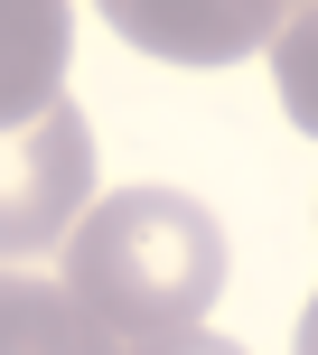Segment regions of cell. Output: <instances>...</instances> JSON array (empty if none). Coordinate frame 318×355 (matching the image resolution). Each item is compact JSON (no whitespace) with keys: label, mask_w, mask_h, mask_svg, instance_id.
<instances>
[{"label":"cell","mask_w":318,"mask_h":355,"mask_svg":"<svg viewBox=\"0 0 318 355\" xmlns=\"http://www.w3.org/2000/svg\"><path fill=\"white\" fill-rule=\"evenodd\" d=\"M56 281L94 309L122 346L187 337L225 290V225L187 187H112L85 225L66 234Z\"/></svg>","instance_id":"cell-1"},{"label":"cell","mask_w":318,"mask_h":355,"mask_svg":"<svg viewBox=\"0 0 318 355\" xmlns=\"http://www.w3.org/2000/svg\"><path fill=\"white\" fill-rule=\"evenodd\" d=\"M94 215V131L75 103L37 112L28 131H0V262L66 252V234Z\"/></svg>","instance_id":"cell-2"},{"label":"cell","mask_w":318,"mask_h":355,"mask_svg":"<svg viewBox=\"0 0 318 355\" xmlns=\"http://www.w3.org/2000/svg\"><path fill=\"white\" fill-rule=\"evenodd\" d=\"M75 19L56 0H0V131H28L37 112L66 103Z\"/></svg>","instance_id":"cell-3"},{"label":"cell","mask_w":318,"mask_h":355,"mask_svg":"<svg viewBox=\"0 0 318 355\" xmlns=\"http://www.w3.org/2000/svg\"><path fill=\"white\" fill-rule=\"evenodd\" d=\"M290 10H262V0H225V10H159V0H122L112 10V28L131 37V47L150 56H196V66H215V56H253L262 37H281Z\"/></svg>","instance_id":"cell-4"},{"label":"cell","mask_w":318,"mask_h":355,"mask_svg":"<svg viewBox=\"0 0 318 355\" xmlns=\"http://www.w3.org/2000/svg\"><path fill=\"white\" fill-rule=\"evenodd\" d=\"M0 355H122V337L66 281H37L28 262H0Z\"/></svg>","instance_id":"cell-5"},{"label":"cell","mask_w":318,"mask_h":355,"mask_svg":"<svg viewBox=\"0 0 318 355\" xmlns=\"http://www.w3.org/2000/svg\"><path fill=\"white\" fill-rule=\"evenodd\" d=\"M271 85H281V112H290V122L318 131V0L281 19V37H271Z\"/></svg>","instance_id":"cell-6"},{"label":"cell","mask_w":318,"mask_h":355,"mask_svg":"<svg viewBox=\"0 0 318 355\" xmlns=\"http://www.w3.org/2000/svg\"><path fill=\"white\" fill-rule=\"evenodd\" d=\"M122 355H244L234 337H206V327H187V337H141V346H122Z\"/></svg>","instance_id":"cell-7"},{"label":"cell","mask_w":318,"mask_h":355,"mask_svg":"<svg viewBox=\"0 0 318 355\" xmlns=\"http://www.w3.org/2000/svg\"><path fill=\"white\" fill-rule=\"evenodd\" d=\"M290 355H318V300L300 309V337H290Z\"/></svg>","instance_id":"cell-8"}]
</instances>
